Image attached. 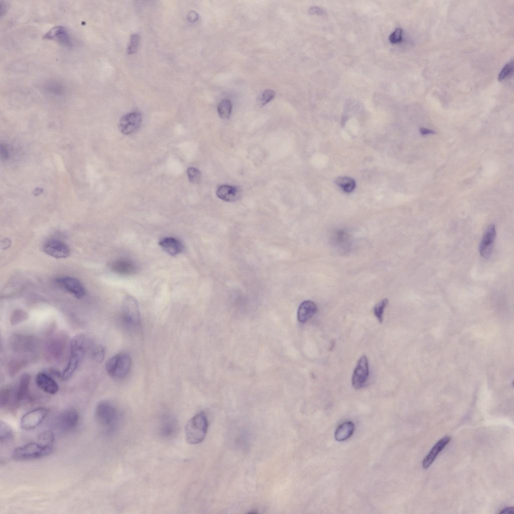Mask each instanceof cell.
I'll return each mask as SVG.
<instances>
[{
	"instance_id": "cell-1",
	"label": "cell",
	"mask_w": 514,
	"mask_h": 514,
	"mask_svg": "<svg viewBox=\"0 0 514 514\" xmlns=\"http://www.w3.org/2000/svg\"><path fill=\"white\" fill-rule=\"evenodd\" d=\"M88 338L83 334L74 336L70 342V356L62 373L63 380L69 379L79 367L88 345Z\"/></svg>"
},
{
	"instance_id": "cell-2",
	"label": "cell",
	"mask_w": 514,
	"mask_h": 514,
	"mask_svg": "<svg viewBox=\"0 0 514 514\" xmlns=\"http://www.w3.org/2000/svg\"><path fill=\"white\" fill-rule=\"evenodd\" d=\"M96 421L108 432L115 430L120 424L121 414L116 406L108 401H100L95 410Z\"/></svg>"
},
{
	"instance_id": "cell-3",
	"label": "cell",
	"mask_w": 514,
	"mask_h": 514,
	"mask_svg": "<svg viewBox=\"0 0 514 514\" xmlns=\"http://www.w3.org/2000/svg\"><path fill=\"white\" fill-rule=\"evenodd\" d=\"M208 426L204 412H200L189 420L185 429L186 441L190 444L201 442L205 437Z\"/></svg>"
},
{
	"instance_id": "cell-4",
	"label": "cell",
	"mask_w": 514,
	"mask_h": 514,
	"mask_svg": "<svg viewBox=\"0 0 514 514\" xmlns=\"http://www.w3.org/2000/svg\"><path fill=\"white\" fill-rule=\"evenodd\" d=\"M53 449V445L39 442H30L16 448L12 457L17 460H26L40 458L49 455Z\"/></svg>"
},
{
	"instance_id": "cell-5",
	"label": "cell",
	"mask_w": 514,
	"mask_h": 514,
	"mask_svg": "<svg viewBox=\"0 0 514 514\" xmlns=\"http://www.w3.org/2000/svg\"><path fill=\"white\" fill-rule=\"evenodd\" d=\"M131 358L126 353H120L110 357L106 362V370L113 377L121 378L129 372Z\"/></svg>"
},
{
	"instance_id": "cell-6",
	"label": "cell",
	"mask_w": 514,
	"mask_h": 514,
	"mask_svg": "<svg viewBox=\"0 0 514 514\" xmlns=\"http://www.w3.org/2000/svg\"><path fill=\"white\" fill-rule=\"evenodd\" d=\"M122 317L128 325L137 326L141 323V314L137 301L131 296H126L123 303Z\"/></svg>"
},
{
	"instance_id": "cell-7",
	"label": "cell",
	"mask_w": 514,
	"mask_h": 514,
	"mask_svg": "<svg viewBox=\"0 0 514 514\" xmlns=\"http://www.w3.org/2000/svg\"><path fill=\"white\" fill-rule=\"evenodd\" d=\"M48 414V410L40 407L26 413L20 421L21 427L25 430L33 429L43 421Z\"/></svg>"
},
{
	"instance_id": "cell-8",
	"label": "cell",
	"mask_w": 514,
	"mask_h": 514,
	"mask_svg": "<svg viewBox=\"0 0 514 514\" xmlns=\"http://www.w3.org/2000/svg\"><path fill=\"white\" fill-rule=\"evenodd\" d=\"M79 415L73 408H69L60 413L57 419V426L61 431L68 432L76 429L79 422Z\"/></svg>"
},
{
	"instance_id": "cell-9",
	"label": "cell",
	"mask_w": 514,
	"mask_h": 514,
	"mask_svg": "<svg viewBox=\"0 0 514 514\" xmlns=\"http://www.w3.org/2000/svg\"><path fill=\"white\" fill-rule=\"evenodd\" d=\"M142 121V116L140 112H130L120 118L118 128L121 133L128 135L133 134L139 128Z\"/></svg>"
},
{
	"instance_id": "cell-10",
	"label": "cell",
	"mask_w": 514,
	"mask_h": 514,
	"mask_svg": "<svg viewBox=\"0 0 514 514\" xmlns=\"http://www.w3.org/2000/svg\"><path fill=\"white\" fill-rule=\"evenodd\" d=\"M369 373L368 360L365 355H362L358 360L353 371L351 383L355 389L361 388L367 381Z\"/></svg>"
},
{
	"instance_id": "cell-11",
	"label": "cell",
	"mask_w": 514,
	"mask_h": 514,
	"mask_svg": "<svg viewBox=\"0 0 514 514\" xmlns=\"http://www.w3.org/2000/svg\"><path fill=\"white\" fill-rule=\"evenodd\" d=\"M178 431V422L174 416L167 414L162 417L159 426V433L162 438L166 440L173 439Z\"/></svg>"
},
{
	"instance_id": "cell-12",
	"label": "cell",
	"mask_w": 514,
	"mask_h": 514,
	"mask_svg": "<svg viewBox=\"0 0 514 514\" xmlns=\"http://www.w3.org/2000/svg\"><path fill=\"white\" fill-rule=\"evenodd\" d=\"M56 282L60 287L77 299H81L85 295V291L84 287L81 282L75 278L61 277L56 280Z\"/></svg>"
},
{
	"instance_id": "cell-13",
	"label": "cell",
	"mask_w": 514,
	"mask_h": 514,
	"mask_svg": "<svg viewBox=\"0 0 514 514\" xmlns=\"http://www.w3.org/2000/svg\"><path fill=\"white\" fill-rule=\"evenodd\" d=\"M43 250L49 255L56 259L65 258L70 254V249L68 245L57 239H51L47 241L44 245Z\"/></svg>"
},
{
	"instance_id": "cell-14",
	"label": "cell",
	"mask_w": 514,
	"mask_h": 514,
	"mask_svg": "<svg viewBox=\"0 0 514 514\" xmlns=\"http://www.w3.org/2000/svg\"><path fill=\"white\" fill-rule=\"evenodd\" d=\"M496 237V229L494 225L492 224L486 229L479 245V253L484 258L491 255L493 250V244Z\"/></svg>"
},
{
	"instance_id": "cell-15",
	"label": "cell",
	"mask_w": 514,
	"mask_h": 514,
	"mask_svg": "<svg viewBox=\"0 0 514 514\" xmlns=\"http://www.w3.org/2000/svg\"><path fill=\"white\" fill-rule=\"evenodd\" d=\"M450 440V436H445L437 442L423 460L422 466L424 469H427L431 465L437 455L449 443Z\"/></svg>"
},
{
	"instance_id": "cell-16",
	"label": "cell",
	"mask_w": 514,
	"mask_h": 514,
	"mask_svg": "<svg viewBox=\"0 0 514 514\" xmlns=\"http://www.w3.org/2000/svg\"><path fill=\"white\" fill-rule=\"evenodd\" d=\"M44 38L55 41L64 45L71 44L70 38L66 29L62 26H56L51 28L44 36Z\"/></svg>"
},
{
	"instance_id": "cell-17",
	"label": "cell",
	"mask_w": 514,
	"mask_h": 514,
	"mask_svg": "<svg viewBox=\"0 0 514 514\" xmlns=\"http://www.w3.org/2000/svg\"><path fill=\"white\" fill-rule=\"evenodd\" d=\"M36 382L39 388L44 392L54 395L59 390L57 383L52 377L44 372H39L36 376Z\"/></svg>"
},
{
	"instance_id": "cell-18",
	"label": "cell",
	"mask_w": 514,
	"mask_h": 514,
	"mask_svg": "<svg viewBox=\"0 0 514 514\" xmlns=\"http://www.w3.org/2000/svg\"><path fill=\"white\" fill-rule=\"evenodd\" d=\"M159 245L169 254L175 256L181 253L184 248L183 243L179 240L172 237H166L159 241Z\"/></svg>"
},
{
	"instance_id": "cell-19",
	"label": "cell",
	"mask_w": 514,
	"mask_h": 514,
	"mask_svg": "<svg viewBox=\"0 0 514 514\" xmlns=\"http://www.w3.org/2000/svg\"><path fill=\"white\" fill-rule=\"evenodd\" d=\"M216 194L219 198L227 202L237 200L240 196V192L237 187L228 185L219 186L216 189Z\"/></svg>"
},
{
	"instance_id": "cell-20",
	"label": "cell",
	"mask_w": 514,
	"mask_h": 514,
	"mask_svg": "<svg viewBox=\"0 0 514 514\" xmlns=\"http://www.w3.org/2000/svg\"><path fill=\"white\" fill-rule=\"evenodd\" d=\"M317 310V307L314 302L310 300L304 301L298 309V321L301 323L306 322L316 313Z\"/></svg>"
},
{
	"instance_id": "cell-21",
	"label": "cell",
	"mask_w": 514,
	"mask_h": 514,
	"mask_svg": "<svg viewBox=\"0 0 514 514\" xmlns=\"http://www.w3.org/2000/svg\"><path fill=\"white\" fill-rule=\"evenodd\" d=\"M111 270L116 274L127 275L136 273L137 268L133 261L127 259H120L112 264Z\"/></svg>"
},
{
	"instance_id": "cell-22",
	"label": "cell",
	"mask_w": 514,
	"mask_h": 514,
	"mask_svg": "<svg viewBox=\"0 0 514 514\" xmlns=\"http://www.w3.org/2000/svg\"><path fill=\"white\" fill-rule=\"evenodd\" d=\"M31 376L27 373H24L21 377L17 392L14 397V401L16 404L20 403L27 397L30 382Z\"/></svg>"
},
{
	"instance_id": "cell-23",
	"label": "cell",
	"mask_w": 514,
	"mask_h": 514,
	"mask_svg": "<svg viewBox=\"0 0 514 514\" xmlns=\"http://www.w3.org/2000/svg\"><path fill=\"white\" fill-rule=\"evenodd\" d=\"M354 426L351 422H346L341 424L335 433V438L338 441H343L349 438L352 434Z\"/></svg>"
},
{
	"instance_id": "cell-24",
	"label": "cell",
	"mask_w": 514,
	"mask_h": 514,
	"mask_svg": "<svg viewBox=\"0 0 514 514\" xmlns=\"http://www.w3.org/2000/svg\"><path fill=\"white\" fill-rule=\"evenodd\" d=\"M335 182L338 187L347 193L352 192L356 186L355 180L348 176L338 177L335 179Z\"/></svg>"
},
{
	"instance_id": "cell-25",
	"label": "cell",
	"mask_w": 514,
	"mask_h": 514,
	"mask_svg": "<svg viewBox=\"0 0 514 514\" xmlns=\"http://www.w3.org/2000/svg\"><path fill=\"white\" fill-rule=\"evenodd\" d=\"M232 110V103L227 99L222 100L218 104L217 111L219 116L223 119L229 117Z\"/></svg>"
},
{
	"instance_id": "cell-26",
	"label": "cell",
	"mask_w": 514,
	"mask_h": 514,
	"mask_svg": "<svg viewBox=\"0 0 514 514\" xmlns=\"http://www.w3.org/2000/svg\"><path fill=\"white\" fill-rule=\"evenodd\" d=\"M13 437V431L11 427L5 422L0 423V441L1 443L10 441Z\"/></svg>"
},
{
	"instance_id": "cell-27",
	"label": "cell",
	"mask_w": 514,
	"mask_h": 514,
	"mask_svg": "<svg viewBox=\"0 0 514 514\" xmlns=\"http://www.w3.org/2000/svg\"><path fill=\"white\" fill-rule=\"evenodd\" d=\"M388 304V300L387 299H383L379 302L373 308L374 315L376 317L378 322L380 323H382L383 321L384 309Z\"/></svg>"
},
{
	"instance_id": "cell-28",
	"label": "cell",
	"mask_w": 514,
	"mask_h": 514,
	"mask_svg": "<svg viewBox=\"0 0 514 514\" xmlns=\"http://www.w3.org/2000/svg\"><path fill=\"white\" fill-rule=\"evenodd\" d=\"M275 96V92L272 89H266L264 90L258 98L259 101L261 105H264L272 100Z\"/></svg>"
},
{
	"instance_id": "cell-29",
	"label": "cell",
	"mask_w": 514,
	"mask_h": 514,
	"mask_svg": "<svg viewBox=\"0 0 514 514\" xmlns=\"http://www.w3.org/2000/svg\"><path fill=\"white\" fill-rule=\"evenodd\" d=\"M187 173L189 181L194 184L198 183L201 180V173L197 169L190 167L187 169Z\"/></svg>"
},
{
	"instance_id": "cell-30",
	"label": "cell",
	"mask_w": 514,
	"mask_h": 514,
	"mask_svg": "<svg viewBox=\"0 0 514 514\" xmlns=\"http://www.w3.org/2000/svg\"><path fill=\"white\" fill-rule=\"evenodd\" d=\"M38 439L42 443L53 445L54 436L51 431H45L39 434Z\"/></svg>"
},
{
	"instance_id": "cell-31",
	"label": "cell",
	"mask_w": 514,
	"mask_h": 514,
	"mask_svg": "<svg viewBox=\"0 0 514 514\" xmlns=\"http://www.w3.org/2000/svg\"><path fill=\"white\" fill-rule=\"evenodd\" d=\"M139 43V35L136 34L132 35L127 46V53L131 55L135 53L137 50Z\"/></svg>"
},
{
	"instance_id": "cell-32",
	"label": "cell",
	"mask_w": 514,
	"mask_h": 514,
	"mask_svg": "<svg viewBox=\"0 0 514 514\" xmlns=\"http://www.w3.org/2000/svg\"><path fill=\"white\" fill-rule=\"evenodd\" d=\"M513 61H511L508 62L504 65L498 75V80L499 81L503 80L512 72L513 70Z\"/></svg>"
},
{
	"instance_id": "cell-33",
	"label": "cell",
	"mask_w": 514,
	"mask_h": 514,
	"mask_svg": "<svg viewBox=\"0 0 514 514\" xmlns=\"http://www.w3.org/2000/svg\"><path fill=\"white\" fill-rule=\"evenodd\" d=\"M403 30L401 28L396 29L389 36V41L392 44L401 42L402 40Z\"/></svg>"
},
{
	"instance_id": "cell-34",
	"label": "cell",
	"mask_w": 514,
	"mask_h": 514,
	"mask_svg": "<svg viewBox=\"0 0 514 514\" xmlns=\"http://www.w3.org/2000/svg\"><path fill=\"white\" fill-rule=\"evenodd\" d=\"M105 354L104 349L102 347H98L95 348L93 353V356L95 360L99 362L103 360Z\"/></svg>"
},
{
	"instance_id": "cell-35",
	"label": "cell",
	"mask_w": 514,
	"mask_h": 514,
	"mask_svg": "<svg viewBox=\"0 0 514 514\" xmlns=\"http://www.w3.org/2000/svg\"><path fill=\"white\" fill-rule=\"evenodd\" d=\"M24 319H25V315L24 316V314H20V312L17 313H16V314L13 316L12 319H11V323L12 324H16L18 323L21 322V320H23Z\"/></svg>"
},
{
	"instance_id": "cell-36",
	"label": "cell",
	"mask_w": 514,
	"mask_h": 514,
	"mask_svg": "<svg viewBox=\"0 0 514 514\" xmlns=\"http://www.w3.org/2000/svg\"><path fill=\"white\" fill-rule=\"evenodd\" d=\"M199 16L197 13L194 11H191L189 12L188 15V20L191 22H194L197 21L198 19Z\"/></svg>"
},
{
	"instance_id": "cell-37",
	"label": "cell",
	"mask_w": 514,
	"mask_h": 514,
	"mask_svg": "<svg viewBox=\"0 0 514 514\" xmlns=\"http://www.w3.org/2000/svg\"><path fill=\"white\" fill-rule=\"evenodd\" d=\"M323 12V10L316 7H311L309 10V13L311 14H317L321 15Z\"/></svg>"
},
{
	"instance_id": "cell-38",
	"label": "cell",
	"mask_w": 514,
	"mask_h": 514,
	"mask_svg": "<svg viewBox=\"0 0 514 514\" xmlns=\"http://www.w3.org/2000/svg\"><path fill=\"white\" fill-rule=\"evenodd\" d=\"M499 513H513V507H507L503 508L499 512Z\"/></svg>"
}]
</instances>
